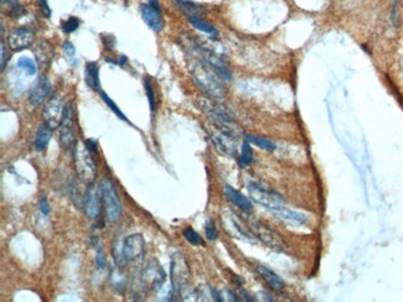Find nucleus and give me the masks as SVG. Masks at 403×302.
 <instances>
[{
    "label": "nucleus",
    "instance_id": "obj_9",
    "mask_svg": "<svg viewBox=\"0 0 403 302\" xmlns=\"http://www.w3.org/2000/svg\"><path fill=\"white\" fill-rule=\"evenodd\" d=\"M166 280V274L156 260H153L144 268V270L139 275V286L143 291L153 290V291H160L164 286Z\"/></svg>",
    "mask_w": 403,
    "mask_h": 302
},
{
    "label": "nucleus",
    "instance_id": "obj_14",
    "mask_svg": "<svg viewBox=\"0 0 403 302\" xmlns=\"http://www.w3.org/2000/svg\"><path fill=\"white\" fill-rule=\"evenodd\" d=\"M35 41L34 32L28 28H16L8 36V46L13 51H23L30 48Z\"/></svg>",
    "mask_w": 403,
    "mask_h": 302
},
{
    "label": "nucleus",
    "instance_id": "obj_2",
    "mask_svg": "<svg viewBox=\"0 0 403 302\" xmlns=\"http://www.w3.org/2000/svg\"><path fill=\"white\" fill-rule=\"evenodd\" d=\"M190 268L183 254L174 253L170 262V277L171 286L183 300L190 296Z\"/></svg>",
    "mask_w": 403,
    "mask_h": 302
},
{
    "label": "nucleus",
    "instance_id": "obj_34",
    "mask_svg": "<svg viewBox=\"0 0 403 302\" xmlns=\"http://www.w3.org/2000/svg\"><path fill=\"white\" fill-rule=\"evenodd\" d=\"M78 26H80V20H78L77 17L71 16L69 20H66L65 24H63L62 31L65 32V34H71V32L77 30Z\"/></svg>",
    "mask_w": 403,
    "mask_h": 302
},
{
    "label": "nucleus",
    "instance_id": "obj_10",
    "mask_svg": "<svg viewBox=\"0 0 403 302\" xmlns=\"http://www.w3.org/2000/svg\"><path fill=\"white\" fill-rule=\"evenodd\" d=\"M145 254V242L142 234H130L123 240V255L127 263L142 262Z\"/></svg>",
    "mask_w": 403,
    "mask_h": 302
},
{
    "label": "nucleus",
    "instance_id": "obj_41",
    "mask_svg": "<svg viewBox=\"0 0 403 302\" xmlns=\"http://www.w3.org/2000/svg\"><path fill=\"white\" fill-rule=\"evenodd\" d=\"M8 60L5 58V48H4V43L2 42V71H4L5 69V64H7Z\"/></svg>",
    "mask_w": 403,
    "mask_h": 302
},
{
    "label": "nucleus",
    "instance_id": "obj_8",
    "mask_svg": "<svg viewBox=\"0 0 403 302\" xmlns=\"http://www.w3.org/2000/svg\"><path fill=\"white\" fill-rule=\"evenodd\" d=\"M248 193L250 197L256 202V203L261 204L267 210H270L271 212L274 210L283 207L285 204L284 198L283 196L274 190L267 189V187L262 186L261 183L257 182H250L247 186Z\"/></svg>",
    "mask_w": 403,
    "mask_h": 302
},
{
    "label": "nucleus",
    "instance_id": "obj_12",
    "mask_svg": "<svg viewBox=\"0 0 403 302\" xmlns=\"http://www.w3.org/2000/svg\"><path fill=\"white\" fill-rule=\"evenodd\" d=\"M63 108L65 105L62 104V101L58 97H51L42 110V119L45 124H48L51 129L60 127L63 117Z\"/></svg>",
    "mask_w": 403,
    "mask_h": 302
},
{
    "label": "nucleus",
    "instance_id": "obj_3",
    "mask_svg": "<svg viewBox=\"0 0 403 302\" xmlns=\"http://www.w3.org/2000/svg\"><path fill=\"white\" fill-rule=\"evenodd\" d=\"M207 131H209L210 139H211L212 144L218 152L229 155V156L236 154L238 133L235 127H218V125L212 124V128H210Z\"/></svg>",
    "mask_w": 403,
    "mask_h": 302
},
{
    "label": "nucleus",
    "instance_id": "obj_25",
    "mask_svg": "<svg viewBox=\"0 0 403 302\" xmlns=\"http://www.w3.org/2000/svg\"><path fill=\"white\" fill-rule=\"evenodd\" d=\"M244 140L250 144H253V145L258 146V148H261L262 150L265 151H274L277 149L276 144L271 142L270 139H265V137L262 136L252 135V134H244Z\"/></svg>",
    "mask_w": 403,
    "mask_h": 302
},
{
    "label": "nucleus",
    "instance_id": "obj_28",
    "mask_svg": "<svg viewBox=\"0 0 403 302\" xmlns=\"http://www.w3.org/2000/svg\"><path fill=\"white\" fill-rule=\"evenodd\" d=\"M183 236L191 245H195V247H203V245H205L204 238H201L200 234L192 229L191 227H188L186 229H184Z\"/></svg>",
    "mask_w": 403,
    "mask_h": 302
},
{
    "label": "nucleus",
    "instance_id": "obj_15",
    "mask_svg": "<svg viewBox=\"0 0 403 302\" xmlns=\"http://www.w3.org/2000/svg\"><path fill=\"white\" fill-rule=\"evenodd\" d=\"M50 92H51V84H50L48 76H40L29 90V102L33 107H39L43 103Z\"/></svg>",
    "mask_w": 403,
    "mask_h": 302
},
{
    "label": "nucleus",
    "instance_id": "obj_26",
    "mask_svg": "<svg viewBox=\"0 0 403 302\" xmlns=\"http://www.w3.org/2000/svg\"><path fill=\"white\" fill-rule=\"evenodd\" d=\"M189 21L190 24L194 26V28H196L197 30L205 32V34L210 35V36L216 37L218 35L217 29H216L215 26H212L211 24H209L207 21H205L203 17H190Z\"/></svg>",
    "mask_w": 403,
    "mask_h": 302
},
{
    "label": "nucleus",
    "instance_id": "obj_33",
    "mask_svg": "<svg viewBox=\"0 0 403 302\" xmlns=\"http://www.w3.org/2000/svg\"><path fill=\"white\" fill-rule=\"evenodd\" d=\"M205 234H206V238L209 240H211V242H214V240L218 238L217 227H216L215 222L212 221V219H210V221H207V223H206Z\"/></svg>",
    "mask_w": 403,
    "mask_h": 302
},
{
    "label": "nucleus",
    "instance_id": "obj_17",
    "mask_svg": "<svg viewBox=\"0 0 403 302\" xmlns=\"http://www.w3.org/2000/svg\"><path fill=\"white\" fill-rule=\"evenodd\" d=\"M55 50L52 43L48 40L40 41L36 45V50H35V57H36V62L41 68H48L51 64L52 58H54Z\"/></svg>",
    "mask_w": 403,
    "mask_h": 302
},
{
    "label": "nucleus",
    "instance_id": "obj_4",
    "mask_svg": "<svg viewBox=\"0 0 403 302\" xmlns=\"http://www.w3.org/2000/svg\"><path fill=\"white\" fill-rule=\"evenodd\" d=\"M197 105L209 117L212 124L218 127H235V115L226 105L218 103L214 98H198Z\"/></svg>",
    "mask_w": 403,
    "mask_h": 302
},
{
    "label": "nucleus",
    "instance_id": "obj_21",
    "mask_svg": "<svg viewBox=\"0 0 403 302\" xmlns=\"http://www.w3.org/2000/svg\"><path fill=\"white\" fill-rule=\"evenodd\" d=\"M225 193H226V197L241 211H243V212H251L252 211L251 199L242 195L241 192H238L237 190H235L231 186H225Z\"/></svg>",
    "mask_w": 403,
    "mask_h": 302
},
{
    "label": "nucleus",
    "instance_id": "obj_32",
    "mask_svg": "<svg viewBox=\"0 0 403 302\" xmlns=\"http://www.w3.org/2000/svg\"><path fill=\"white\" fill-rule=\"evenodd\" d=\"M96 265H97L98 269L101 270H104L107 268V259H106V253H104L103 248L101 245H97L96 248V258H95Z\"/></svg>",
    "mask_w": 403,
    "mask_h": 302
},
{
    "label": "nucleus",
    "instance_id": "obj_18",
    "mask_svg": "<svg viewBox=\"0 0 403 302\" xmlns=\"http://www.w3.org/2000/svg\"><path fill=\"white\" fill-rule=\"evenodd\" d=\"M256 270L259 274V276L263 278L272 290H274V291H282V290L284 289L285 284L284 281H283V278L280 277L278 274H276L272 269L268 268V266L257 265Z\"/></svg>",
    "mask_w": 403,
    "mask_h": 302
},
{
    "label": "nucleus",
    "instance_id": "obj_22",
    "mask_svg": "<svg viewBox=\"0 0 403 302\" xmlns=\"http://www.w3.org/2000/svg\"><path fill=\"white\" fill-rule=\"evenodd\" d=\"M173 3L180 9V11L184 15H186L188 19H190V17H203L205 15V9L194 2H190V0H173Z\"/></svg>",
    "mask_w": 403,
    "mask_h": 302
},
{
    "label": "nucleus",
    "instance_id": "obj_29",
    "mask_svg": "<svg viewBox=\"0 0 403 302\" xmlns=\"http://www.w3.org/2000/svg\"><path fill=\"white\" fill-rule=\"evenodd\" d=\"M99 96H101L102 101H103L104 103H106V104L108 105V107L110 108V110H112L113 113H115L116 115L118 117L119 119H121V120H123V122H128V118H127V117L124 115V113H123V111H122L121 109H119V107H118V105H117V104L115 103V102H113L112 99L109 98V96H108L106 92H103V90H99Z\"/></svg>",
    "mask_w": 403,
    "mask_h": 302
},
{
    "label": "nucleus",
    "instance_id": "obj_27",
    "mask_svg": "<svg viewBox=\"0 0 403 302\" xmlns=\"http://www.w3.org/2000/svg\"><path fill=\"white\" fill-rule=\"evenodd\" d=\"M239 165L246 167L252 165L253 162V150L251 148V144L244 140V143L241 146V154L238 157Z\"/></svg>",
    "mask_w": 403,
    "mask_h": 302
},
{
    "label": "nucleus",
    "instance_id": "obj_5",
    "mask_svg": "<svg viewBox=\"0 0 403 302\" xmlns=\"http://www.w3.org/2000/svg\"><path fill=\"white\" fill-rule=\"evenodd\" d=\"M74 160L78 180L84 184L93 183L96 178V165L84 142H78L75 145Z\"/></svg>",
    "mask_w": 403,
    "mask_h": 302
},
{
    "label": "nucleus",
    "instance_id": "obj_36",
    "mask_svg": "<svg viewBox=\"0 0 403 302\" xmlns=\"http://www.w3.org/2000/svg\"><path fill=\"white\" fill-rule=\"evenodd\" d=\"M40 211L43 213L45 216L50 215V204H49V199L45 195L41 196L40 198Z\"/></svg>",
    "mask_w": 403,
    "mask_h": 302
},
{
    "label": "nucleus",
    "instance_id": "obj_30",
    "mask_svg": "<svg viewBox=\"0 0 403 302\" xmlns=\"http://www.w3.org/2000/svg\"><path fill=\"white\" fill-rule=\"evenodd\" d=\"M17 67L23 68L29 75H35L36 73V64L31 58L29 57H21L17 61Z\"/></svg>",
    "mask_w": 403,
    "mask_h": 302
},
{
    "label": "nucleus",
    "instance_id": "obj_19",
    "mask_svg": "<svg viewBox=\"0 0 403 302\" xmlns=\"http://www.w3.org/2000/svg\"><path fill=\"white\" fill-rule=\"evenodd\" d=\"M272 213H273L277 218L280 219V221L290 223V224L303 225L308 223V218H306L305 215H303V213L300 212H297V211L285 208V206L280 207L278 210L272 211Z\"/></svg>",
    "mask_w": 403,
    "mask_h": 302
},
{
    "label": "nucleus",
    "instance_id": "obj_31",
    "mask_svg": "<svg viewBox=\"0 0 403 302\" xmlns=\"http://www.w3.org/2000/svg\"><path fill=\"white\" fill-rule=\"evenodd\" d=\"M144 87H145V92H147L150 111L151 113H154V111H155V96H154L153 86H151V83L149 82L148 78H144Z\"/></svg>",
    "mask_w": 403,
    "mask_h": 302
},
{
    "label": "nucleus",
    "instance_id": "obj_39",
    "mask_svg": "<svg viewBox=\"0 0 403 302\" xmlns=\"http://www.w3.org/2000/svg\"><path fill=\"white\" fill-rule=\"evenodd\" d=\"M37 3H39V7H40V9H41L43 16L45 17L51 16V10H50L48 0H37Z\"/></svg>",
    "mask_w": 403,
    "mask_h": 302
},
{
    "label": "nucleus",
    "instance_id": "obj_20",
    "mask_svg": "<svg viewBox=\"0 0 403 302\" xmlns=\"http://www.w3.org/2000/svg\"><path fill=\"white\" fill-rule=\"evenodd\" d=\"M108 283L117 294H124L125 290H127V276H125V272L122 269V266L116 264L115 268L109 271V275H108Z\"/></svg>",
    "mask_w": 403,
    "mask_h": 302
},
{
    "label": "nucleus",
    "instance_id": "obj_11",
    "mask_svg": "<svg viewBox=\"0 0 403 302\" xmlns=\"http://www.w3.org/2000/svg\"><path fill=\"white\" fill-rule=\"evenodd\" d=\"M76 139L75 124H74V110L72 104L66 103L63 108L62 122L60 125V144L63 149H69L74 145Z\"/></svg>",
    "mask_w": 403,
    "mask_h": 302
},
{
    "label": "nucleus",
    "instance_id": "obj_1",
    "mask_svg": "<svg viewBox=\"0 0 403 302\" xmlns=\"http://www.w3.org/2000/svg\"><path fill=\"white\" fill-rule=\"evenodd\" d=\"M190 73L195 83L203 92L214 99H222L227 95L222 78L216 73L209 64L194 58L190 64Z\"/></svg>",
    "mask_w": 403,
    "mask_h": 302
},
{
    "label": "nucleus",
    "instance_id": "obj_13",
    "mask_svg": "<svg viewBox=\"0 0 403 302\" xmlns=\"http://www.w3.org/2000/svg\"><path fill=\"white\" fill-rule=\"evenodd\" d=\"M101 203L102 197L99 187H96L95 183L87 184L82 207L84 215L89 219H97L101 215Z\"/></svg>",
    "mask_w": 403,
    "mask_h": 302
},
{
    "label": "nucleus",
    "instance_id": "obj_23",
    "mask_svg": "<svg viewBox=\"0 0 403 302\" xmlns=\"http://www.w3.org/2000/svg\"><path fill=\"white\" fill-rule=\"evenodd\" d=\"M84 81L91 89L99 90V67L97 62H88L86 64Z\"/></svg>",
    "mask_w": 403,
    "mask_h": 302
},
{
    "label": "nucleus",
    "instance_id": "obj_42",
    "mask_svg": "<svg viewBox=\"0 0 403 302\" xmlns=\"http://www.w3.org/2000/svg\"><path fill=\"white\" fill-rule=\"evenodd\" d=\"M149 5H150L151 8L155 9V10H158V11H162V8H160L158 0H149Z\"/></svg>",
    "mask_w": 403,
    "mask_h": 302
},
{
    "label": "nucleus",
    "instance_id": "obj_24",
    "mask_svg": "<svg viewBox=\"0 0 403 302\" xmlns=\"http://www.w3.org/2000/svg\"><path fill=\"white\" fill-rule=\"evenodd\" d=\"M52 130L54 129L50 128L48 124L40 125L39 129H37L36 136H35V149L37 151L45 150L52 137Z\"/></svg>",
    "mask_w": 403,
    "mask_h": 302
},
{
    "label": "nucleus",
    "instance_id": "obj_40",
    "mask_svg": "<svg viewBox=\"0 0 403 302\" xmlns=\"http://www.w3.org/2000/svg\"><path fill=\"white\" fill-rule=\"evenodd\" d=\"M84 144H86V146L88 148V150L91 152L97 151V142H96L95 139H87L86 142H84Z\"/></svg>",
    "mask_w": 403,
    "mask_h": 302
},
{
    "label": "nucleus",
    "instance_id": "obj_6",
    "mask_svg": "<svg viewBox=\"0 0 403 302\" xmlns=\"http://www.w3.org/2000/svg\"><path fill=\"white\" fill-rule=\"evenodd\" d=\"M102 204H103L106 218L108 222L116 223L122 218V203L118 193L116 191V186L108 177L102 178L99 183Z\"/></svg>",
    "mask_w": 403,
    "mask_h": 302
},
{
    "label": "nucleus",
    "instance_id": "obj_16",
    "mask_svg": "<svg viewBox=\"0 0 403 302\" xmlns=\"http://www.w3.org/2000/svg\"><path fill=\"white\" fill-rule=\"evenodd\" d=\"M140 14H142L145 24L153 31L160 32L164 29V20H163L162 14H160V11L151 8L150 5H140Z\"/></svg>",
    "mask_w": 403,
    "mask_h": 302
},
{
    "label": "nucleus",
    "instance_id": "obj_43",
    "mask_svg": "<svg viewBox=\"0 0 403 302\" xmlns=\"http://www.w3.org/2000/svg\"><path fill=\"white\" fill-rule=\"evenodd\" d=\"M125 62H127V57L122 55V56H121V61H119V64H124Z\"/></svg>",
    "mask_w": 403,
    "mask_h": 302
},
{
    "label": "nucleus",
    "instance_id": "obj_38",
    "mask_svg": "<svg viewBox=\"0 0 403 302\" xmlns=\"http://www.w3.org/2000/svg\"><path fill=\"white\" fill-rule=\"evenodd\" d=\"M24 13H25V10L21 5L14 4L13 7H11V10H10V13H9V15H10L11 17H20Z\"/></svg>",
    "mask_w": 403,
    "mask_h": 302
},
{
    "label": "nucleus",
    "instance_id": "obj_35",
    "mask_svg": "<svg viewBox=\"0 0 403 302\" xmlns=\"http://www.w3.org/2000/svg\"><path fill=\"white\" fill-rule=\"evenodd\" d=\"M62 51L66 56H70V57H74L76 54V49L74 46V43L70 42V41H65L62 43Z\"/></svg>",
    "mask_w": 403,
    "mask_h": 302
},
{
    "label": "nucleus",
    "instance_id": "obj_37",
    "mask_svg": "<svg viewBox=\"0 0 403 302\" xmlns=\"http://www.w3.org/2000/svg\"><path fill=\"white\" fill-rule=\"evenodd\" d=\"M103 43L104 46L109 50V51H112L113 48H115L116 45V37L112 36V35H103Z\"/></svg>",
    "mask_w": 403,
    "mask_h": 302
},
{
    "label": "nucleus",
    "instance_id": "obj_7",
    "mask_svg": "<svg viewBox=\"0 0 403 302\" xmlns=\"http://www.w3.org/2000/svg\"><path fill=\"white\" fill-rule=\"evenodd\" d=\"M248 227H250L251 233L253 234V237H256L257 239L261 240L263 244L267 245L268 248H271L274 251H284L285 250V243L282 239V237L277 233L276 230H273L270 225L264 224L263 222L257 221V219H248L247 222Z\"/></svg>",
    "mask_w": 403,
    "mask_h": 302
}]
</instances>
